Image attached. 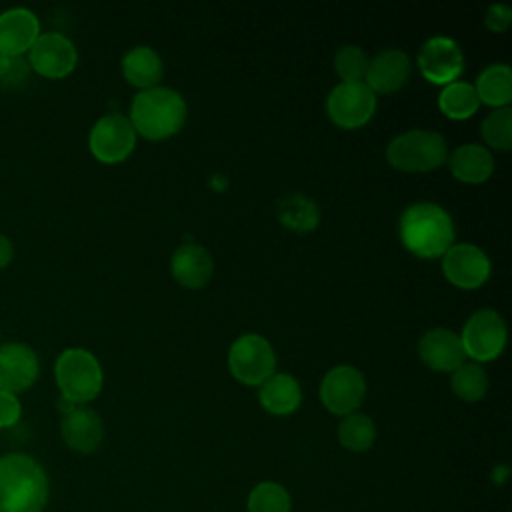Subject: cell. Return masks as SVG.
<instances>
[{"mask_svg":"<svg viewBox=\"0 0 512 512\" xmlns=\"http://www.w3.org/2000/svg\"><path fill=\"white\" fill-rule=\"evenodd\" d=\"M76 62V46L62 32H40V36L28 50L30 70L50 80L68 76L76 68Z\"/></svg>","mask_w":512,"mask_h":512,"instance_id":"12","label":"cell"},{"mask_svg":"<svg viewBox=\"0 0 512 512\" xmlns=\"http://www.w3.org/2000/svg\"><path fill=\"white\" fill-rule=\"evenodd\" d=\"M376 110V94L364 82H338L328 98L326 112L330 120L346 130L364 126Z\"/></svg>","mask_w":512,"mask_h":512,"instance_id":"10","label":"cell"},{"mask_svg":"<svg viewBox=\"0 0 512 512\" xmlns=\"http://www.w3.org/2000/svg\"><path fill=\"white\" fill-rule=\"evenodd\" d=\"M12 258H14V246H12V242H10L8 236L0 234V270L6 268V266L12 262Z\"/></svg>","mask_w":512,"mask_h":512,"instance_id":"34","label":"cell"},{"mask_svg":"<svg viewBox=\"0 0 512 512\" xmlns=\"http://www.w3.org/2000/svg\"><path fill=\"white\" fill-rule=\"evenodd\" d=\"M280 220L284 226L296 230V232H308L312 228H316L318 224V208L312 200L300 196V194H292L288 196L282 206H280Z\"/></svg>","mask_w":512,"mask_h":512,"instance_id":"29","label":"cell"},{"mask_svg":"<svg viewBox=\"0 0 512 512\" xmlns=\"http://www.w3.org/2000/svg\"><path fill=\"white\" fill-rule=\"evenodd\" d=\"M400 242L418 258H442L454 244L452 216L436 202H414L404 208L398 222Z\"/></svg>","mask_w":512,"mask_h":512,"instance_id":"1","label":"cell"},{"mask_svg":"<svg viewBox=\"0 0 512 512\" xmlns=\"http://www.w3.org/2000/svg\"><path fill=\"white\" fill-rule=\"evenodd\" d=\"M472 86L482 104L504 108L512 100V70L504 62H492L480 70Z\"/></svg>","mask_w":512,"mask_h":512,"instance_id":"23","label":"cell"},{"mask_svg":"<svg viewBox=\"0 0 512 512\" xmlns=\"http://www.w3.org/2000/svg\"><path fill=\"white\" fill-rule=\"evenodd\" d=\"M170 272L184 288H202L214 272V262L204 246L186 242L172 252Z\"/></svg>","mask_w":512,"mask_h":512,"instance_id":"19","label":"cell"},{"mask_svg":"<svg viewBox=\"0 0 512 512\" xmlns=\"http://www.w3.org/2000/svg\"><path fill=\"white\" fill-rule=\"evenodd\" d=\"M418 356L436 372H454L466 358L460 336L448 328L426 330L418 340Z\"/></svg>","mask_w":512,"mask_h":512,"instance_id":"16","label":"cell"},{"mask_svg":"<svg viewBox=\"0 0 512 512\" xmlns=\"http://www.w3.org/2000/svg\"><path fill=\"white\" fill-rule=\"evenodd\" d=\"M442 272L450 284L464 290L480 288L490 276V258L470 242H454L442 254Z\"/></svg>","mask_w":512,"mask_h":512,"instance_id":"13","label":"cell"},{"mask_svg":"<svg viewBox=\"0 0 512 512\" xmlns=\"http://www.w3.org/2000/svg\"><path fill=\"white\" fill-rule=\"evenodd\" d=\"M318 394L328 412L348 416L360 408L366 396L364 374L352 364H336L324 374Z\"/></svg>","mask_w":512,"mask_h":512,"instance_id":"9","label":"cell"},{"mask_svg":"<svg viewBox=\"0 0 512 512\" xmlns=\"http://www.w3.org/2000/svg\"><path fill=\"white\" fill-rule=\"evenodd\" d=\"M48 502V476L28 454L0 456V512H42Z\"/></svg>","mask_w":512,"mask_h":512,"instance_id":"2","label":"cell"},{"mask_svg":"<svg viewBox=\"0 0 512 512\" xmlns=\"http://www.w3.org/2000/svg\"><path fill=\"white\" fill-rule=\"evenodd\" d=\"M186 100L168 86H154L140 90L132 102L128 118L136 134L146 140H164L180 132L186 122Z\"/></svg>","mask_w":512,"mask_h":512,"instance_id":"3","label":"cell"},{"mask_svg":"<svg viewBox=\"0 0 512 512\" xmlns=\"http://www.w3.org/2000/svg\"><path fill=\"white\" fill-rule=\"evenodd\" d=\"M464 354L474 362H490L498 358L506 346V324L492 308L476 310L468 316L458 334Z\"/></svg>","mask_w":512,"mask_h":512,"instance_id":"7","label":"cell"},{"mask_svg":"<svg viewBox=\"0 0 512 512\" xmlns=\"http://www.w3.org/2000/svg\"><path fill=\"white\" fill-rule=\"evenodd\" d=\"M452 392L464 402H478L488 390V374L478 362L460 364L450 376Z\"/></svg>","mask_w":512,"mask_h":512,"instance_id":"26","label":"cell"},{"mask_svg":"<svg viewBox=\"0 0 512 512\" xmlns=\"http://www.w3.org/2000/svg\"><path fill=\"white\" fill-rule=\"evenodd\" d=\"M410 58L400 48H384L368 60L364 84L374 94H392L400 90L410 78Z\"/></svg>","mask_w":512,"mask_h":512,"instance_id":"15","label":"cell"},{"mask_svg":"<svg viewBox=\"0 0 512 512\" xmlns=\"http://www.w3.org/2000/svg\"><path fill=\"white\" fill-rule=\"evenodd\" d=\"M416 64L420 74L438 86H446L464 70V54L460 44L450 36H430L418 50Z\"/></svg>","mask_w":512,"mask_h":512,"instance_id":"11","label":"cell"},{"mask_svg":"<svg viewBox=\"0 0 512 512\" xmlns=\"http://www.w3.org/2000/svg\"><path fill=\"white\" fill-rule=\"evenodd\" d=\"M60 432L68 448H72L74 452L90 454L102 444L104 424L92 408L74 406L62 416Z\"/></svg>","mask_w":512,"mask_h":512,"instance_id":"18","label":"cell"},{"mask_svg":"<svg viewBox=\"0 0 512 512\" xmlns=\"http://www.w3.org/2000/svg\"><path fill=\"white\" fill-rule=\"evenodd\" d=\"M376 440V424L368 414L352 412L338 426V442L350 452H366Z\"/></svg>","mask_w":512,"mask_h":512,"instance_id":"25","label":"cell"},{"mask_svg":"<svg viewBox=\"0 0 512 512\" xmlns=\"http://www.w3.org/2000/svg\"><path fill=\"white\" fill-rule=\"evenodd\" d=\"M40 374V360L24 342L0 344V390L18 394L28 390Z\"/></svg>","mask_w":512,"mask_h":512,"instance_id":"14","label":"cell"},{"mask_svg":"<svg viewBox=\"0 0 512 512\" xmlns=\"http://www.w3.org/2000/svg\"><path fill=\"white\" fill-rule=\"evenodd\" d=\"M22 404L16 394L0 390V428H10L20 420Z\"/></svg>","mask_w":512,"mask_h":512,"instance_id":"31","label":"cell"},{"mask_svg":"<svg viewBox=\"0 0 512 512\" xmlns=\"http://www.w3.org/2000/svg\"><path fill=\"white\" fill-rule=\"evenodd\" d=\"M28 74H30L28 60H24L22 56L12 58L10 68L0 78V86H4V88H18V86H22L28 80Z\"/></svg>","mask_w":512,"mask_h":512,"instance_id":"32","label":"cell"},{"mask_svg":"<svg viewBox=\"0 0 512 512\" xmlns=\"http://www.w3.org/2000/svg\"><path fill=\"white\" fill-rule=\"evenodd\" d=\"M334 70L340 82H364L368 70V56L356 44H344L334 54Z\"/></svg>","mask_w":512,"mask_h":512,"instance_id":"30","label":"cell"},{"mask_svg":"<svg viewBox=\"0 0 512 512\" xmlns=\"http://www.w3.org/2000/svg\"><path fill=\"white\" fill-rule=\"evenodd\" d=\"M164 74V64L160 54L150 46H134L122 56V76L128 84L146 90L158 86Z\"/></svg>","mask_w":512,"mask_h":512,"instance_id":"22","label":"cell"},{"mask_svg":"<svg viewBox=\"0 0 512 512\" xmlns=\"http://www.w3.org/2000/svg\"><path fill=\"white\" fill-rule=\"evenodd\" d=\"M40 36L38 16L22 6L8 8L0 14V52L18 58L26 54Z\"/></svg>","mask_w":512,"mask_h":512,"instance_id":"17","label":"cell"},{"mask_svg":"<svg viewBox=\"0 0 512 512\" xmlns=\"http://www.w3.org/2000/svg\"><path fill=\"white\" fill-rule=\"evenodd\" d=\"M10 64H12V58L0 52V78L6 74V70L10 68Z\"/></svg>","mask_w":512,"mask_h":512,"instance_id":"35","label":"cell"},{"mask_svg":"<svg viewBox=\"0 0 512 512\" xmlns=\"http://www.w3.org/2000/svg\"><path fill=\"white\" fill-rule=\"evenodd\" d=\"M228 368L238 382L260 386L276 372V352L264 336L246 332L230 344Z\"/></svg>","mask_w":512,"mask_h":512,"instance_id":"6","label":"cell"},{"mask_svg":"<svg viewBox=\"0 0 512 512\" xmlns=\"http://www.w3.org/2000/svg\"><path fill=\"white\" fill-rule=\"evenodd\" d=\"M258 400L266 412L274 416H288L298 410L302 402V388L292 374L274 372L258 386Z\"/></svg>","mask_w":512,"mask_h":512,"instance_id":"21","label":"cell"},{"mask_svg":"<svg viewBox=\"0 0 512 512\" xmlns=\"http://www.w3.org/2000/svg\"><path fill=\"white\" fill-rule=\"evenodd\" d=\"M484 142L494 150H510L512 146V108H494L488 112L480 124Z\"/></svg>","mask_w":512,"mask_h":512,"instance_id":"28","label":"cell"},{"mask_svg":"<svg viewBox=\"0 0 512 512\" xmlns=\"http://www.w3.org/2000/svg\"><path fill=\"white\" fill-rule=\"evenodd\" d=\"M136 130L126 114L110 112L100 116L88 134V148L102 164L126 160L136 146Z\"/></svg>","mask_w":512,"mask_h":512,"instance_id":"8","label":"cell"},{"mask_svg":"<svg viewBox=\"0 0 512 512\" xmlns=\"http://www.w3.org/2000/svg\"><path fill=\"white\" fill-rule=\"evenodd\" d=\"M448 168L452 176L466 184L486 182L494 172V158L482 144H462L448 154Z\"/></svg>","mask_w":512,"mask_h":512,"instance_id":"20","label":"cell"},{"mask_svg":"<svg viewBox=\"0 0 512 512\" xmlns=\"http://www.w3.org/2000/svg\"><path fill=\"white\" fill-rule=\"evenodd\" d=\"M478 106L480 100L476 96L474 86L464 80H454L442 86V92L438 94L440 112L452 120H466L474 116Z\"/></svg>","mask_w":512,"mask_h":512,"instance_id":"24","label":"cell"},{"mask_svg":"<svg viewBox=\"0 0 512 512\" xmlns=\"http://www.w3.org/2000/svg\"><path fill=\"white\" fill-rule=\"evenodd\" d=\"M246 506L248 512H290L292 498L282 484L266 480L250 490Z\"/></svg>","mask_w":512,"mask_h":512,"instance_id":"27","label":"cell"},{"mask_svg":"<svg viewBox=\"0 0 512 512\" xmlns=\"http://www.w3.org/2000/svg\"><path fill=\"white\" fill-rule=\"evenodd\" d=\"M54 378L60 396L80 406L94 400L104 384L98 358L86 348H66L54 364Z\"/></svg>","mask_w":512,"mask_h":512,"instance_id":"5","label":"cell"},{"mask_svg":"<svg viewBox=\"0 0 512 512\" xmlns=\"http://www.w3.org/2000/svg\"><path fill=\"white\" fill-rule=\"evenodd\" d=\"M448 158L444 136L428 128H412L396 134L386 146V160L402 172H428Z\"/></svg>","mask_w":512,"mask_h":512,"instance_id":"4","label":"cell"},{"mask_svg":"<svg viewBox=\"0 0 512 512\" xmlns=\"http://www.w3.org/2000/svg\"><path fill=\"white\" fill-rule=\"evenodd\" d=\"M510 20H512V10L508 4H492L488 10H486V16H484V22L490 30L494 32H504L508 26H510Z\"/></svg>","mask_w":512,"mask_h":512,"instance_id":"33","label":"cell"}]
</instances>
